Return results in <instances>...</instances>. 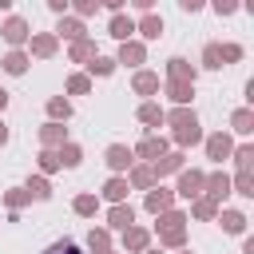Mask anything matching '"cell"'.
Masks as SVG:
<instances>
[{"instance_id":"obj_1","label":"cell","mask_w":254,"mask_h":254,"mask_svg":"<svg viewBox=\"0 0 254 254\" xmlns=\"http://www.w3.org/2000/svg\"><path fill=\"white\" fill-rule=\"evenodd\" d=\"M107 163H111V167H127V163H131V151H127V147H111V151H107Z\"/></svg>"},{"instance_id":"obj_2","label":"cell","mask_w":254,"mask_h":254,"mask_svg":"<svg viewBox=\"0 0 254 254\" xmlns=\"http://www.w3.org/2000/svg\"><path fill=\"white\" fill-rule=\"evenodd\" d=\"M131 32H135V28H131V20H123V16H119V20H111V36H119V40H127Z\"/></svg>"},{"instance_id":"obj_3","label":"cell","mask_w":254,"mask_h":254,"mask_svg":"<svg viewBox=\"0 0 254 254\" xmlns=\"http://www.w3.org/2000/svg\"><path fill=\"white\" fill-rule=\"evenodd\" d=\"M4 36H8L12 44H20V40H24V20H8V28H4Z\"/></svg>"},{"instance_id":"obj_4","label":"cell","mask_w":254,"mask_h":254,"mask_svg":"<svg viewBox=\"0 0 254 254\" xmlns=\"http://www.w3.org/2000/svg\"><path fill=\"white\" fill-rule=\"evenodd\" d=\"M159 32H163V24H159L155 16H147V20H143V36H159Z\"/></svg>"},{"instance_id":"obj_5","label":"cell","mask_w":254,"mask_h":254,"mask_svg":"<svg viewBox=\"0 0 254 254\" xmlns=\"http://www.w3.org/2000/svg\"><path fill=\"white\" fill-rule=\"evenodd\" d=\"M127 222H131V210H123V206L111 210V226H127Z\"/></svg>"},{"instance_id":"obj_6","label":"cell","mask_w":254,"mask_h":254,"mask_svg":"<svg viewBox=\"0 0 254 254\" xmlns=\"http://www.w3.org/2000/svg\"><path fill=\"white\" fill-rule=\"evenodd\" d=\"M48 254H79V246H75V242H56Z\"/></svg>"},{"instance_id":"obj_7","label":"cell","mask_w":254,"mask_h":254,"mask_svg":"<svg viewBox=\"0 0 254 254\" xmlns=\"http://www.w3.org/2000/svg\"><path fill=\"white\" fill-rule=\"evenodd\" d=\"M4 67H8V71H24V56H20V52H16V56H8V64H4Z\"/></svg>"},{"instance_id":"obj_8","label":"cell","mask_w":254,"mask_h":254,"mask_svg":"<svg viewBox=\"0 0 254 254\" xmlns=\"http://www.w3.org/2000/svg\"><path fill=\"white\" fill-rule=\"evenodd\" d=\"M135 87H139V91H155V75H139Z\"/></svg>"},{"instance_id":"obj_9","label":"cell","mask_w":254,"mask_h":254,"mask_svg":"<svg viewBox=\"0 0 254 254\" xmlns=\"http://www.w3.org/2000/svg\"><path fill=\"white\" fill-rule=\"evenodd\" d=\"M123 190H127V187H123L119 179H115V183H107V198H123Z\"/></svg>"},{"instance_id":"obj_10","label":"cell","mask_w":254,"mask_h":254,"mask_svg":"<svg viewBox=\"0 0 254 254\" xmlns=\"http://www.w3.org/2000/svg\"><path fill=\"white\" fill-rule=\"evenodd\" d=\"M218 60H222V56H218V48H206V67H222Z\"/></svg>"},{"instance_id":"obj_11","label":"cell","mask_w":254,"mask_h":254,"mask_svg":"<svg viewBox=\"0 0 254 254\" xmlns=\"http://www.w3.org/2000/svg\"><path fill=\"white\" fill-rule=\"evenodd\" d=\"M139 115H143V119H147V123H159V119H163V115H159V107H143V111H139Z\"/></svg>"},{"instance_id":"obj_12","label":"cell","mask_w":254,"mask_h":254,"mask_svg":"<svg viewBox=\"0 0 254 254\" xmlns=\"http://www.w3.org/2000/svg\"><path fill=\"white\" fill-rule=\"evenodd\" d=\"M139 151H143V155H159V151H163V143H155V139H147V143H143Z\"/></svg>"},{"instance_id":"obj_13","label":"cell","mask_w":254,"mask_h":254,"mask_svg":"<svg viewBox=\"0 0 254 254\" xmlns=\"http://www.w3.org/2000/svg\"><path fill=\"white\" fill-rule=\"evenodd\" d=\"M75 210H79V214H91V210H95V198H79Z\"/></svg>"},{"instance_id":"obj_14","label":"cell","mask_w":254,"mask_h":254,"mask_svg":"<svg viewBox=\"0 0 254 254\" xmlns=\"http://www.w3.org/2000/svg\"><path fill=\"white\" fill-rule=\"evenodd\" d=\"M147 206H151V210H159V206H167V194H151V198H147Z\"/></svg>"},{"instance_id":"obj_15","label":"cell","mask_w":254,"mask_h":254,"mask_svg":"<svg viewBox=\"0 0 254 254\" xmlns=\"http://www.w3.org/2000/svg\"><path fill=\"white\" fill-rule=\"evenodd\" d=\"M226 230H242V214H226Z\"/></svg>"},{"instance_id":"obj_16","label":"cell","mask_w":254,"mask_h":254,"mask_svg":"<svg viewBox=\"0 0 254 254\" xmlns=\"http://www.w3.org/2000/svg\"><path fill=\"white\" fill-rule=\"evenodd\" d=\"M36 52H40V56H48V52H52V40H48V36H44V40H36Z\"/></svg>"},{"instance_id":"obj_17","label":"cell","mask_w":254,"mask_h":254,"mask_svg":"<svg viewBox=\"0 0 254 254\" xmlns=\"http://www.w3.org/2000/svg\"><path fill=\"white\" fill-rule=\"evenodd\" d=\"M91 67H95V71H99V75H107V71H111V60H95V64H91Z\"/></svg>"},{"instance_id":"obj_18","label":"cell","mask_w":254,"mask_h":254,"mask_svg":"<svg viewBox=\"0 0 254 254\" xmlns=\"http://www.w3.org/2000/svg\"><path fill=\"white\" fill-rule=\"evenodd\" d=\"M32 190H36V198H48V183H40V179H36V183H32Z\"/></svg>"},{"instance_id":"obj_19","label":"cell","mask_w":254,"mask_h":254,"mask_svg":"<svg viewBox=\"0 0 254 254\" xmlns=\"http://www.w3.org/2000/svg\"><path fill=\"white\" fill-rule=\"evenodd\" d=\"M214 8L218 12H234V0H214Z\"/></svg>"},{"instance_id":"obj_20","label":"cell","mask_w":254,"mask_h":254,"mask_svg":"<svg viewBox=\"0 0 254 254\" xmlns=\"http://www.w3.org/2000/svg\"><path fill=\"white\" fill-rule=\"evenodd\" d=\"M79 8H83V12H91V8H95V0H79Z\"/></svg>"},{"instance_id":"obj_21","label":"cell","mask_w":254,"mask_h":254,"mask_svg":"<svg viewBox=\"0 0 254 254\" xmlns=\"http://www.w3.org/2000/svg\"><path fill=\"white\" fill-rule=\"evenodd\" d=\"M48 4H52V8H67V0H48Z\"/></svg>"},{"instance_id":"obj_22","label":"cell","mask_w":254,"mask_h":254,"mask_svg":"<svg viewBox=\"0 0 254 254\" xmlns=\"http://www.w3.org/2000/svg\"><path fill=\"white\" fill-rule=\"evenodd\" d=\"M198 4H202V0H183V8H198Z\"/></svg>"},{"instance_id":"obj_23","label":"cell","mask_w":254,"mask_h":254,"mask_svg":"<svg viewBox=\"0 0 254 254\" xmlns=\"http://www.w3.org/2000/svg\"><path fill=\"white\" fill-rule=\"evenodd\" d=\"M4 103H8V91H4V87H0V107H4Z\"/></svg>"},{"instance_id":"obj_24","label":"cell","mask_w":254,"mask_h":254,"mask_svg":"<svg viewBox=\"0 0 254 254\" xmlns=\"http://www.w3.org/2000/svg\"><path fill=\"white\" fill-rule=\"evenodd\" d=\"M4 139H8V131H4V123H0V143H4Z\"/></svg>"},{"instance_id":"obj_25","label":"cell","mask_w":254,"mask_h":254,"mask_svg":"<svg viewBox=\"0 0 254 254\" xmlns=\"http://www.w3.org/2000/svg\"><path fill=\"white\" fill-rule=\"evenodd\" d=\"M135 4H143V8H147V4H151V0H135Z\"/></svg>"},{"instance_id":"obj_26","label":"cell","mask_w":254,"mask_h":254,"mask_svg":"<svg viewBox=\"0 0 254 254\" xmlns=\"http://www.w3.org/2000/svg\"><path fill=\"white\" fill-rule=\"evenodd\" d=\"M0 4H12V0H0Z\"/></svg>"}]
</instances>
